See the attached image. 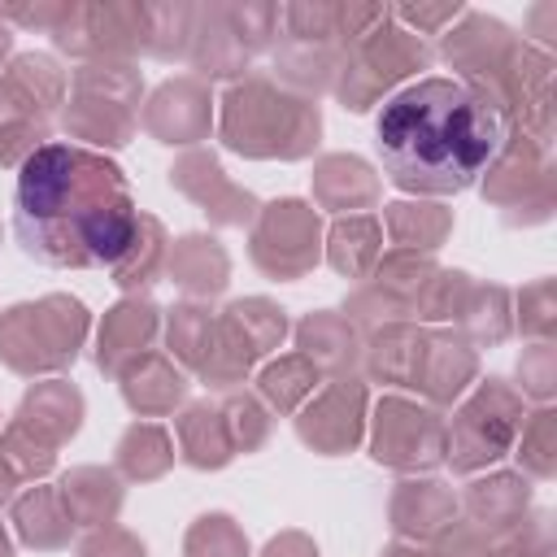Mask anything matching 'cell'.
Listing matches in <instances>:
<instances>
[{"mask_svg":"<svg viewBox=\"0 0 557 557\" xmlns=\"http://www.w3.org/2000/svg\"><path fill=\"white\" fill-rule=\"evenodd\" d=\"M135 222L139 209L126 174L104 152L83 144H44L22 161L13 231L22 252L39 265H113L126 252Z\"/></svg>","mask_w":557,"mask_h":557,"instance_id":"6da1fadb","label":"cell"},{"mask_svg":"<svg viewBox=\"0 0 557 557\" xmlns=\"http://www.w3.org/2000/svg\"><path fill=\"white\" fill-rule=\"evenodd\" d=\"M387 178L400 191H466L505 144V113L457 78H422L396 91L374 126Z\"/></svg>","mask_w":557,"mask_h":557,"instance_id":"7a4b0ae2","label":"cell"},{"mask_svg":"<svg viewBox=\"0 0 557 557\" xmlns=\"http://www.w3.org/2000/svg\"><path fill=\"white\" fill-rule=\"evenodd\" d=\"M218 135L239 157L300 161L322 135V113L309 96H296L270 78H244L222 96Z\"/></svg>","mask_w":557,"mask_h":557,"instance_id":"3957f363","label":"cell"},{"mask_svg":"<svg viewBox=\"0 0 557 557\" xmlns=\"http://www.w3.org/2000/svg\"><path fill=\"white\" fill-rule=\"evenodd\" d=\"M87 309L83 300L52 292L39 300H22L13 309L0 313V361L22 374H61L65 366H74L83 339H87Z\"/></svg>","mask_w":557,"mask_h":557,"instance_id":"277c9868","label":"cell"},{"mask_svg":"<svg viewBox=\"0 0 557 557\" xmlns=\"http://www.w3.org/2000/svg\"><path fill=\"white\" fill-rule=\"evenodd\" d=\"M139 91L144 78L131 61H83L74 70L61 122L74 139L122 148L139 126Z\"/></svg>","mask_w":557,"mask_h":557,"instance_id":"5b68a950","label":"cell"},{"mask_svg":"<svg viewBox=\"0 0 557 557\" xmlns=\"http://www.w3.org/2000/svg\"><path fill=\"white\" fill-rule=\"evenodd\" d=\"M57 104H65V70L44 52L13 57L0 74V165H22L44 148Z\"/></svg>","mask_w":557,"mask_h":557,"instance_id":"8992f818","label":"cell"},{"mask_svg":"<svg viewBox=\"0 0 557 557\" xmlns=\"http://www.w3.org/2000/svg\"><path fill=\"white\" fill-rule=\"evenodd\" d=\"M522 431V396L509 392L500 379L474 387V396L457 409L453 426H444V461L457 474H474L500 461Z\"/></svg>","mask_w":557,"mask_h":557,"instance_id":"52a82bcc","label":"cell"},{"mask_svg":"<svg viewBox=\"0 0 557 557\" xmlns=\"http://www.w3.org/2000/svg\"><path fill=\"white\" fill-rule=\"evenodd\" d=\"M426 65H431V48L422 44V35L383 22V26H374L361 44H352L339 57V70H335V83L331 87L344 100V109L361 113L392 83H400V78H409L413 70H426Z\"/></svg>","mask_w":557,"mask_h":557,"instance_id":"ba28073f","label":"cell"},{"mask_svg":"<svg viewBox=\"0 0 557 557\" xmlns=\"http://www.w3.org/2000/svg\"><path fill=\"white\" fill-rule=\"evenodd\" d=\"M274 30H278L274 4H209L196 9L187 57L205 78H235L274 39Z\"/></svg>","mask_w":557,"mask_h":557,"instance_id":"9c48e42d","label":"cell"},{"mask_svg":"<svg viewBox=\"0 0 557 557\" xmlns=\"http://www.w3.org/2000/svg\"><path fill=\"white\" fill-rule=\"evenodd\" d=\"M283 335H287V313L274 300L248 296L226 305L213 322V348H209V361L200 366V379L218 392L239 387L244 374L283 344Z\"/></svg>","mask_w":557,"mask_h":557,"instance_id":"30bf717a","label":"cell"},{"mask_svg":"<svg viewBox=\"0 0 557 557\" xmlns=\"http://www.w3.org/2000/svg\"><path fill=\"white\" fill-rule=\"evenodd\" d=\"M252 265L265 278H305L322 257V218L313 205L287 196L274 205H261L248 235Z\"/></svg>","mask_w":557,"mask_h":557,"instance_id":"8fae6325","label":"cell"},{"mask_svg":"<svg viewBox=\"0 0 557 557\" xmlns=\"http://www.w3.org/2000/svg\"><path fill=\"white\" fill-rule=\"evenodd\" d=\"M48 35L83 61H131L144 48V4H57Z\"/></svg>","mask_w":557,"mask_h":557,"instance_id":"7c38bea8","label":"cell"},{"mask_svg":"<svg viewBox=\"0 0 557 557\" xmlns=\"http://www.w3.org/2000/svg\"><path fill=\"white\" fill-rule=\"evenodd\" d=\"M518 52H522V44L509 35V26H500L496 17H483V13H466V22L444 35V61L453 70H461L466 87L483 91L500 113H505Z\"/></svg>","mask_w":557,"mask_h":557,"instance_id":"4fadbf2b","label":"cell"},{"mask_svg":"<svg viewBox=\"0 0 557 557\" xmlns=\"http://www.w3.org/2000/svg\"><path fill=\"white\" fill-rule=\"evenodd\" d=\"M370 457L392 470H431L444 461V418L418 400L383 396L374 405Z\"/></svg>","mask_w":557,"mask_h":557,"instance_id":"5bb4252c","label":"cell"},{"mask_svg":"<svg viewBox=\"0 0 557 557\" xmlns=\"http://www.w3.org/2000/svg\"><path fill=\"white\" fill-rule=\"evenodd\" d=\"M483 196L500 205L513 222H544L553 209V165L535 139L522 131L500 144V152L487 165Z\"/></svg>","mask_w":557,"mask_h":557,"instance_id":"9a60e30c","label":"cell"},{"mask_svg":"<svg viewBox=\"0 0 557 557\" xmlns=\"http://www.w3.org/2000/svg\"><path fill=\"white\" fill-rule=\"evenodd\" d=\"M361 431H366V383L352 374L331 379L296 418V435L322 457L352 453L361 444Z\"/></svg>","mask_w":557,"mask_h":557,"instance_id":"2e32d148","label":"cell"},{"mask_svg":"<svg viewBox=\"0 0 557 557\" xmlns=\"http://www.w3.org/2000/svg\"><path fill=\"white\" fill-rule=\"evenodd\" d=\"M170 183H174L209 222H218V226H248V222L261 213L257 196L244 191V187H235V183L222 174V165H218V157H213L209 148L183 152V157L170 165Z\"/></svg>","mask_w":557,"mask_h":557,"instance_id":"e0dca14e","label":"cell"},{"mask_svg":"<svg viewBox=\"0 0 557 557\" xmlns=\"http://www.w3.org/2000/svg\"><path fill=\"white\" fill-rule=\"evenodd\" d=\"M139 122L157 144H200L213 126L209 87L200 78H170L148 96Z\"/></svg>","mask_w":557,"mask_h":557,"instance_id":"ac0fdd59","label":"cell"},{"mask_svg":"<svg viewBox=\"0 0 557 557\" xmlns=\"http://www.w3.org/2000/svg\"><path fill=\"white\" fill-rule=\"evenodd\" d=\"M161 326V309L148 296H126L117 300L96 335V366L104 374H122V366H131L139 352H148V344L157 339Z\"/></svg>","mask_w":557,"mask_h":557,"instance_id":"d6986e66","label":"cell"},{"mask_svg":"<svg viewBox=\"0 0 557 557\" xmlns=\"http://www.w3.org/2000/svg\"><path fill=\"white\" fill-rule=\"evenodd\" d=\"M479 374V357L474 348L457 335V331H426L422 357H418V374L413 387L431 400V405H453Z\"/></svg>","mask_w":557,"mask_h":557,"instance_id":"ffe728a7","label":"cell"},{"mask_svg":"<svg viewBox=\"0 0 557 557\" xmlns=\"http://www.w3.org/2000/svg\"><path fill=\"white\" fill-rule=\"evenodd\" d=\"M17 426H26L35 440H44L48 448H61L78 426H83V392L65 379H48V383H35L17 413H13Z\"/></svg>","mask_w":557,"mask_h":557,"instance_id":"44dd1931","label":"cell"},{"mask_svg":"<svg viewBox=\"0 0 557 557\" xmlns=\"http://www.w3.org/2000/svg\"><path fill=\"white\" fill-rule=\"evenodd\" d=\"M122 396L139 418H161L174 413V405H183L187 396V374L165 357V352H139L131 366H122Z\"/></svg>","mask_w":557,"mask_h":557,"instance_id":"7402d4cb","label":"cell"},{"mask_svg":"<svg viewBox=\"0 0 557 557\" xmlns=\"http://www.w3.org/2000/svg\"><path fill=\"white\" fill-rule=\"evenodd\" d=\"M448 522H457V500L440 479H405L392 492V527L400 540H435Z\"/></svg>","mask_w":557,"mask_h":557,"instance_id":"603a6c76","label":"cell"},{"mask_svg":"<svg viewBox=\"0 0 557 557\" xmlns=\"http://www.w3.org/2000/svg\"><path fill=\"white\" fill-rule=\"evenodd\" d=\"M165 278L178 283L187 296L209 300L218 292H226L231 283V257L213 235H183L170 244L165 257Z\"/></svg>","mask_w":557,"mask_h":557,"instance_id":"cb8c5ba5","label":"cell"},{"mask_svg":"<svg viewBox=\"0 0 557 557\" xmlns=\"http://www.w3.org/2000/svg\"><path fill=\"white\" fill-rule=\"evenodd\" d=\"M296 348H300L305 361L318 366V374H335V379L352 374V366L361 361L357 326L344 313H331V309H318L296 326Z\"/></svg>","mask_w":557,"mask_h":557,"instance_id":"d4e9b609","label":"cell"},{"mask_svg":"<svg viewBox=\"0 0 557 557\" xmlns=\"http://www.w3.org/2000/svg\"><path fill=\"white\" fill-rule=\"evenodd\" d=\"M313 200L331 213H352V209H370L379 200V174L348 152H331L313 165Z\"/></svg>","mask_w":557,"mask_h":557,"instance_id":"484cf974","label":"cell"},{"mask_svg":"<svg viewBox=\"0 0 557 557\" xmlns=\"http://www.w3.org/2000/svg\"><path fill=\"white\" fill-rule=\"evenodd\" d=\"M61 505L70 513L74 527H113L117 509H122V483L113 470H100V466H74L61 483Z\"/></svg>","mask_w":557,"mask_h":557,"instance_id":"4316f807","label":"cell"},{"mask_svg":"<svg viewBox=\"0 0 557 557\" xmlns=\"http://www.w3.org/2000/svg\"><path fill=\"white\" fill-rule=\"evenodd\" d=\"M466 513L474 522V531H518L522 513L531 505V487L522 474H487L479 483H470L466 492Z\"/></svg>","mask_w":557,"mask_h":557,"instance_id":"83f0119b","label":"cell"},{"mask_svg":"<svg viewBox=\"0 0 557 557\" xmlns=\"http://www.w3.org/2000/svg\"><path fill=\"white\" fill-rule=\"evenodd\" d=\"M422 344H426V331H418L413 322H387V326L370 331V344L361 348L366 374L370 379H383V383L413 387Z\"/></svg>","mask_w":557,"mask_h":557,"instance_id":"f1b7e54d","label":"cell"},{"mask_svg":"<svg viewBox=\"0 0 557 557\" xmlns=\"http://www.w3.org/2000/svg\"><path fill=\"white\" fill-rule=\"evenodd\" d=\"M379 257H383V226H379V218H370V213L335 218V226L326 231V261L344 278H370Z\"/></svg>","mask_w":557,"mask_h":557,"instance_id":"f546056e","label":"cell"},{"mask_svg":"<svg viewBox=\"0 0 557 557\" xmlns=\"http://www.w3.org/2000/svg\"><path fill=\"white\" fill-rule=\"evenodd\" d=\"M165 257H170L165 226H161L152 213H139L126 252L109 265V270H113V283H117L126 296H139V292H148V287L165 274Z\"/></svg>","mask_w":557,"mask_h":557,"instance_id":"4dcf8cb0","label":"cell"},{"mask_svg":"<svg viewBox=\"0 0 557 557\" xmlns=\"http://www.w3.org/2000/svg\"><path fill=\"white\" fill-rule=\"evenodd\" d=\"M13 527H17V540L26 548H39V553H52V548H65L70 544V513L61 505V492L57 487H30L13 500Z\"/></svg>","mask_w":557,"mask_h":557,"instance_id":"1f68e13d","label":"cell"},{"mask_svg":"<svg viewBox=\"0 0 557 557\" xmlns=\"http://www.w3.org/2000/svg\"><path fill=\"white\" fill-rule=\"evenodd\" d=\"M178 448H183V461L196 466V470H222L235 448H231V435H226V422H222V409L209 405V400H196L178 413Z\"/></svg>","mask_w":557,"mask_h":557,"instance_id":"d6a6232c","label":"cell"},{"mask_svg":"<svg viewBox=\"0 0 557 557\" xmlns=\"http://www.w3.org/2000/svg\"><path fill=\"white\" fill-rule=\"evenodd\" d=\"M392 244L405 248V252H435L448 231H453V213L444 205H426V200H396V205H383V222Z\"/></svg>","mask_w":557,"mask_h":557,"instance_id":"836d02e7","label":"cell"},{"mask_svg":"<svg viewBox=\"0 0 557 557\" xmlns=\"http://www.w3.org/2000/svg\"><path fill=\"white\" fill-rule=\"evenodd\" d=\"M174 466V444L165 435V426L157 422H135L126 426V435L117 440V470L135 483H152Z\"/></svg>","mask_w":557,"mask_h":557,"instance_id":"e575fe53","label":"cell"},{"mask_svg":"<svg viewBox=\"0 0 557 557\" xmlns=\"http://www.w3.org/2000/svg\"><path fill=\"white\" fill-rule=\"evenodd\" d=\"M318 379H322L318 366L305 361L300 352H292V357L270 361V366L257 374V392H261V400H265L270 409H278V413H296V409L313 396Z\"/></svg>","mask_w":557,"mask_h":557,"instance_id":"d590c367","label":"cell"},{"mask_svg":"<svg viewBox=\"0 0 557 557\" xmlns=\"http://www.w3.org/2000/svg\"><path fill=\"white\" fill-rule=\"evenodd\" d=\"M457 322H461L457 335H461L470 348H474V344H500V339L509 335V326H513V318H509V292H505V287H483V283H474L470 296L461 300Z\"/></svg>","mask_w":557,"mask_h":557,"instance_id":"8d00e7d4","label":"cell"},{"mask_svg":"<svg viewBox=\"0 0 557 557\" xmlns=\"http://www.w3.org/2000/svg\"><path fill=\"white\" fill-rule=\"evenodd\" d=\"M213 322H218V318H213L205 305H196V300L170 309V322H165L170 352H174L187 370H196V374H200V366L209 361V348H213Z\"/></svg>","mask_w":557,"mask_h":557,"instance_id":"74e56055","label":"cell"},{"mask_svg":"<svg viewBox=\"0 0 557 557\" xmlns=\"http://www.w3.org/2000/svg\"><path fill=\"white\" fill-rule=\"evenodd\" d=\"M196 30L191 4H144V48L152 57H187Z\"/></svg>","mask_w":557,"mask_h":557,"instance_id":"f35d334b","label":"cell"},{"mask_svg":"<svg viewBox=\"0 0 557 557\" xmlns=\"http://www.w3.org/2000/svg\"><path fill=\"white\" fill-rule=\"evenodd\" d=\"M440 265L426 257V252H405V248H396L392 257H379V265H374V287L379 292H387V296H396L405 309L413 305V296L422 292V283L435 274Z\"/></svg>","mask_w":557,"mask_h":557,"instance_id":"ab89813d","label":"cell"},{"mask_svg":"<svg viewBox=\"0 0 557 557\" xmlns=\"http://www.w3.org/2000/svg\"><path fill=\"white\" fill-rule=\"evenodd\" d=\"M470 274H461V270H435L426 283H422V292L413 296V305H409V318H418V322H444V318H457L461 313V300L470 296Z\"/></svg>","mask_w":557,"mask_h":557,"instance_id":"60d3db41","label":"cell"},{"mask_svg":"<svg viewBox=\"0 0 557 557\" xmlns=\"http://www.w3.org/2000/svg\"><path fill=\"white\" fill-rule=\"evenodd\" d=\"M218 409H222V422H226V435H231V448L235 453H257L270 440V409L257 396L231 392Z\"/></svg>","mask_w":557,"mask_h":557,"instance_id":"b9f144b4","label":"cell"},{"mask_svg":"<svg viewBox=\"0 0 557 557\" xmlns=\"http://www.w3.org/2000/svg\"><path fill=\"white\" fill-rule=\"evenodd\" d=\"M513 444H518L522 470L535 474V479H548L557 470V413L553 409H535L522 422V431H518Z\"/></svg>","mask_w":557,"mask_h":557,"instance_id":"7bdbcfd3","label":"cell"},{"mask_svg":"<svg viewBox=\"0 0 557 557\" xmlns=\"http://www.w3.org/2000/svg\"><path fill=\"white\" fill-rule=\"evenodd\" d=\"M183 557H248V540L226 513H205L183 540Z\"/></svg>","mask_w":557,"mask_h":557,"instance_id":"ee69618b","label":"cell"},{"mask_svg":"<svg viewBox=\"0 0 557 557\" xmlns=\"http://www.w3.org/2000/svg\"><path fill=\"white\" fill-rule=\"evenodd\" d=\"M0 461L17 474V479H44L57 466V448H48L44 440H35L26 426L9 422L0 435Z\"/></svg>","mask_w":557,"mask_h":557,"instance_id":"f6af8a7d","label":"cell"},{"mask_svg":"<svg viewBox=\"0 0 557 557\" xmlns=\"http://www.w3.org/2000/svg\"><path fill=\"white\" fill-rule=\"evenodd\" d=\"M518 326L527 335H535V339L553 335V326H557V287H553V278H540V283L522 287V296H518Z\"/></svg>","mask_w":557,"mask_h":557,"instance_id":"bcb514c9","label":"cell"},{"mask_svg":"<svg viewBox=\"0 0 557 557\" xmlns=\"http://www.w3.org/2000/svg\"><path fill=\"white\" fill-rule=\"evenodd\" d=\"M518 379H522V392L527 396H535V400H548L553 396V387H557V352H553L548 339H540V344H531L522 352Z\"/></svg>","mask_w":557,"mask_h":557,"instance_id":"7dc6e473","label":"cell"},{"mask_svg":"<svg viewBox=\"0 0 557 557\" xmlns=\"http://www.w3.org/2000/svg\"><path fill=\"white\" fill-rule=\"evenodd\" d=\"M426 557H492L487 548V535L466 527V522H448L440 535H435V548Z\"/></svg>","mask_w":557,"mask_h":557,"instance_id":"c3c4849f","label":"cell"},{"mask_svg":"<svg viewBox=\"0 0 557 557\" xmlns=\"http://www.w3.org/2000/svg\"><path fill=\"white\" fill-rule=\"evenodd\" d=\"M78 557H148V548L122 527H96L78 544Z\"/></svg>","mask_w":557,"mask_h":557,"instance_id":"681fc988","label":"cell"},{"mask_svg":"<svg viewBox=\"0 0 557 557\" xmlns=\"http://www.w3.org/2000/svg\"><path fill=\"white\" fill-rule=\"evenodd\" d=\"M392 17L418 26V35H422V30H440V26H448L453 17H461V4H457V0H453V4H400V9H392Z\"/></svg>","mask_w":557,"mask_h":557,"instance_id":"f907efd6","label":"cell"},{"mask_svg":"<svg viewBox=\"0 0 557 557\" xmlns=\"http://www.w3.org/2000/svg\"><path fill=\"white\" fill-rule=\"evenodd\" d=\"M492 557H548V522L540 518L531 531L513 535V540H509V544H500Z\"/></svg>","mask_w":557,"mask_h":557,"instance_id":"816d5d0a","label":"cell"},{"mask_svg":"<svg viewBox=\"0 0 557 557\" xmlns=\"http://www.w3.org/2000/svg\"><path fill=\"white\" fill-rule=\"evenodd\" d=\"M261 557H318V548H313L309 535H300V531H283V535H274V540L261 548Z\"/></svg>","mask_w":557,"mask_h":557,"instance_id":"f5cc1de1","label":"cell"},{"mask_svg":"<svg viewBox=\"0 0 557 557\" xmlns=\"http://www.w3.org/2000/svg\"><path fill=\"white\" fill-rule=\"evenodd\" d=\"M17 483H22V479L0 461V505H4V500H13V487H17Z\"/></svg>","mask_w":557,"mask_h":557,"instance_id":"db71d44e","label":"cell"},{"mask_svg":"<svg viewBox=\"0 0 557 557\" xmlns=\"http://www.w3.org/2000/svg\"><path fill=\"white\" fill-rule=\"evenodd\" d=\"M9 48H13V35H9V26L0 22V65H4V57H9Z\"/></svg>","mask_w":557,"mask_h":557,"instance_id":"11a10c76","label":"cell"},{"mask_svg":"<svg viewBox=\"0 0 557 557\" xmlns=\"http://www.w3.org/2000/svg\"><path fill=\"white\" fill-rule=\"evenodd\" d=\"M0 557H13V544H9V535H4V527H0Z\"/></svg>","mask_w":557,"mask_h":557,"instance_id":"9f6ffc18","label":"cell"}]
</instances>
